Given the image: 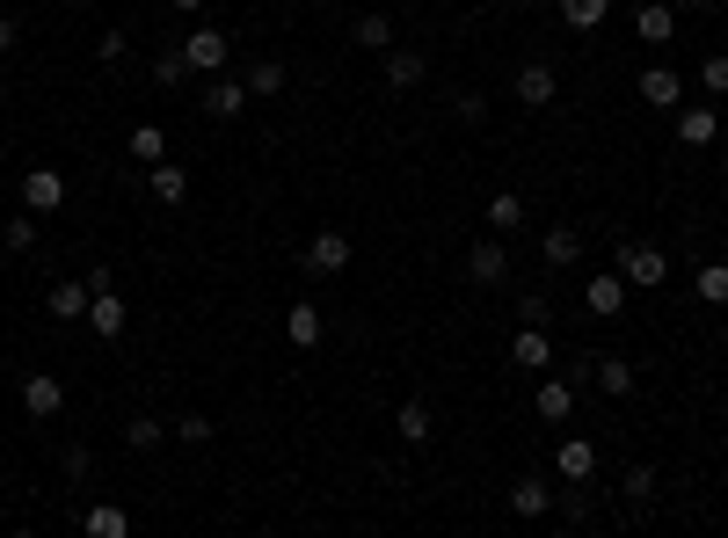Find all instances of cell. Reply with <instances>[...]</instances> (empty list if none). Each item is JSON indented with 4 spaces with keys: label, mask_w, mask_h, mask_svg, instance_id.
Listing matches in <instances>:
<instances>
[{
    "label": "cell",
    "mask_w": 728,
    "mask_h": 538,
    "mask_svg": "<svg viewBox=\"0 0 728 538\" xmlns=\"http://www.w3.org/2000/svg\"><path fill=\"white\" fill-rule=\"evenodd\" d=\"M620 277H626V292H663L670 255H663V247H648V241H626V247H620Z\"/></svg>",
    "instance_id": "6da1fadb"
},
{
    "label": "cell",
    "mask_w": 728,
    "mask_h": 538,
    "mask_svg": "<svg viewBox=\"0 0 728 538\" xmlns=\"http://www.w3.org/2000/svg\"><path fill=\"white\" fill-rule=\"evenodd\" d=\"M583 306H590V320H620L626 313V277L620 270H597V277L583 284Z\"/></svg>",
    "instance_id": "7a4b0ae2"
},
{
    "label": "cell",
    "mask_w": 728,
    "mask_h": 538,
    "mask_svg": "<svg viewBox=\"0 0 728 538\" xmlns=\"http://www.w3.org/2000/svg\"><path fill=\"white\" fill-rule=\"evenodd\" d=\"M183 59H190V73H211V81H219V66L233 59V44H226V30H190L183 36Z\"/></svg>",
    "instance_id": "3957f363"
},
{
    "label": "cell",
    "mask_w": 728,
    "mask_h": 538,
    "mask_svg": "<svg viewBox=\"0 0 728 538\" xmlns=\"http://www.w3.org/2000/svg\"><path fill=\"white\" fill-rule=\"evenodd\" d=\"M59 204H66V175H59V168H30V175H22V211H30V219H37V211H59Z\"/></svg>",
    "instance_id": "277c9868"
},
{
    "label": "cell",
    "mask_w": 728,
    "mask_h": 538,
    "mask_svg": "<svg viewBox=\"0 0 728 538\" xmlns=\"http://www.w3.org/2000/svg\"><path fill=\"white\" fill-rule=\"evenodd\" d=\"M306 270H313V277H343V270H350V233H313V241H306Z\"/></svg>",
    "instance_id": "5b68a950"
},
{
    "label": "cell",
    "mask_w": 728,
    "mask_h": 538,
    "mask_svg": "<svg viewBox=\"0 0 728 538\" xmlns=\"http://www.w3.org/2000/svg\"><path fill=\"white\" fill-rule=\"evenodd\" d=\"M22 408H30L37 422H52L59 408H66V386H59L52 371H30V379H22Z\"/></svg>",
    "instance_id": "8992f818"
},
{
    "label": "cell",
    "mask_w": 728,
    "mask_h": 538,
    "mask_svg": "<svg viewBox=\"0 0 728 538\" xmlns=\"http://www.w3.org/2000/svg\"><path fill=\"white\" fill-rule=\"evenodd\" d=\"M510 365L547 371V365H554V335H547V328H518V335H510Z\"/></svg>",
    "instance_id": "52a82bcc"
},
{
    "label": "cell",
    "mask_w": 728,
    "mask_h": 538,
    "mask_svg": "<svg viewBox=\"0 0 728 538\" xmlns=\"http://www.w3.org/2000/svg\"><path fill=\"white\" fill-rule=\"evenodd\" d=\"M81 531L87 538H132V509H124V503H87Z\"/></svg>",
    "instance_id": "ba28073f"
},
{
    "label": "cell",
    "mask_w": 728,
    "mask_h": 538,
    "mask_svg": "<svg viewBox=\"0 0 728 538\" xmlns=\"http://www.w3.org/2000/svg\"><path fill=\"white\" fill-rule=\"evenodd\" d=\"M44 306H52L59 320H87V306H95V292H87V277H59Z\"/></svg>",
    "instance_id": "9c48e42d"
},
{
    "label": "cell",
    "mask_w": 728,
    "mask_h": 538,
    "mask_svg": "<svg viewBox=\"0 0 728 538\" xmlns=\"http://www.w3.org/2000/svg\"><path fill=\"white\" fill-rule=\"evenodd\" d=\"M124 320H132V306H124L117 292H95V306H87V328L103 335V342H117V335H124Z\"/></svg>",
    "instance_id": "30bf717a"
},
{
    "label": "cell",
    "mask_w": 728,
    "mask_h": 538,
    "mask_svg": "<svg viewBox=\"0 0 728 538\" xmlns=\"http://www.w3.org/2000/svg\"><path fill=\"white\" fill-rule=\"evenodd\" d=\"M554 466H561V481H590V473H597V444H590V436H569V444H554Z\"/></svg>",
    "instance_id": "8fae6325"
},
{
    "label": "cell",
    "mask_w": 728,
    "mask_h": 538,
    "mask_svg": "<svg viewBox=\"0 0 728 538\" xmlns=\"http://www.w3.org/2000/svg\"><path fill=\"white\" fill-rule=\"evenodd\" d=\"M634 36H648V44H670V36H677V8H670V0H642Z\"/></svg>",
    "instance_id": "7c38bea8"
},
{
    "label": "cell",
    "mask_w": 728,
    "mask_h": 538,
    "mask_svg": "<svg viewBox=\"0 0 728 538\" xmlns=\"http://www.w3.org/2000/svg\"><path fill=\"white\" fill-rule=\"evenodd\" d=\"M539 255H547V270H575V262H583V233H575V226H547Z\"/></svg>",
    "instance_id": "4fadbf2b"
},
{
    "label": "cell",
    "mask_w": 728,
    "mask_h": 538,
    "mask_svg": "<svg viewBox=\"0 0 728 538\" xmlns=\"http://www.w3.org/2000/svg\"><path fill=\"white\" fill-rule=\"evenodd\" d=\"M642 103L648 109H677V103H685V81H677L670 66H648L642 73Z\"/></svg>",
    "instance_id": "5bb4252c"
},
{
    "label": "cell",
    "mask_w": 728,
    "mask_h": 538,
    "mask_svg": "<svg viewBox=\"0 0 728 538\" xmlns=\"http://www.w3.org/2000/svg\"><path fill=\"white\" fill-rule=\"evenodd\" d=\"M248 103H256V95H248V81H211V87H205V109H211L219 124H226V117H241Z\"/></svg>",
    "instance_id": "9a60e30c"
},
{
    "label": "cell",
    "mask_w": 728,
    "mask_h": 538,
    "mask_svg": "<svg viewBox=\"0 0 728 538\" xmlns=\"http://www.w3.org/2000/svg\"><path fill=\"white\" fill-rule=\"evenodd\" d=\"M321 335H329V328H321V306H306V298H299V306L284 313V342H292V349H313Z\"/></svg>",
    "instance_id": "2e32d148"
},
{
    "label": "cell",
    "mask_w": 728,
    "mask_h": 538,
    "mask_svg": "<svg viewBox=\"0 0 728 538\" xmlns=\"http://www.w3.org/2000/svg\"><path fill=\"white\" fill-rule=\"evenodd\" d=\"M518 103L524 109H547V103H554V66H539V59H532V66H518Z\"/></svg>",
    "instance_id": "e0dca14e"
},
{
    "label": "cell",
    "mask_w": 728,
    "mask_h": 538,
    "mask_svg": "<svg viewBox=\"0 0 728 538\" xmlns=\"http://www.w3.org/2000/svg\"><path fill=\"white\" fill-rule=\"evenodd\" d=\"M467 270H474V284H503V277H510V255H503V241H474Z\"/></svg>",
    "instance_id": "ac0fdd59"
},
{
    "label": "cell",
    "mask_w": 728,
    "mask_h": 538,
    "mask_svg": "<svg viewBox=\"0 0 728 538\" xmlns=\"http://www.w3.org/2000/svg\"><path fill=\"white\" fill-rule=\"evenodd\" d=\"M547 509H554V495H547V481H518V487H510V517L539 524Z\"/></svg>",
    "instance_id": "d6986e66"
},
{
    "label": "cell",
    "mask_w": 728,
    "mask_h": 538,
    "mask_svg": "<svg viewBox=\"0 0 728 538\" xmlns=\"http://www.w3.org/2000/svg\"><path fill=\"white\" fill-rule=\"evenodd\" d=\"M524 219H532V211H524L518 190H496V197H488V226H496V233H518Z\"/></svg>",
    "instance_id": "ffe728a7"
},
{
    "label": "cell",
    "mask_w": 728,
    "mask_h": 538,
    "mask_svg": "<svg viewBox=\"0 0 728 538\" xmlns=\"http://www.w3.org/2000/svg\"><path fill=\"white\" fill-rule=\"evenodd\" d=\"M677 146H714V109H677Z\"/></svg>",
    "instance_id": "44dd1931"
},
{
    "label": "cell",
    "mask_w": 728,
    "mask_h": 538,
    "mask_svg": "<svg viewBox=\"0 0 728 538\" xmlns=\"http://www.w3.org/2000/svg\"><path fill=\"white\" fill-rule=\"evenodd\" d=\"M132 160L160 168V160H168V131H160V124H132Z\"/></svg>",
    "instance_id": "7402d4cb"
},
{
    "label": "cell",
    "mask_w": 728,
    "mask_h": 538,
    "mask_svg": "<svg viewBox=\"0 0 728 538\" xmlns=\"http://www.w3.org/2000/svg\"><path fill=\"white\" fill-rule=\"evenodd\" d=\"M575 415V393L561 379H539V422H569Z\"/></svg>",
    "instance_id": "603a6c76"
},
{
    "label": "cell",
    "mask_w": 728,
    "mask_h": 538,
    "mask_svg": "<svg viewBox=\"0 0 728 538\" xmlns=\"http://www.w3.org/2000/svg\"><path fill=\"white\" fill-rule=\"evenodd\" d=\"M605 15H612V0H561V22L569 30H605Z\"/></svg>",
    "instance_id": "cb8c5ba5"
},
{
    "label": "cell",
    "mask_w": 728,
    "mask_h": 538,
    "mask_svg": "<svg viewBox=\"0 0 728 538\" xmlns=\"http://www.w3.org/2000/svg\"><path fill=\"white\" fill-rule=\"evenodd\" d=\"M394 430H401V436H408V444H430V430H437V422H430V408H423V400H401V415H394Z\"/></svg>",
    "instance_id": "d4e9b609"
},
{
    "label": "cell",
    "mask_w": 728,
    "mask_h": 538,
    "mask_svg": "<svg viewBox=\"0 0 728 538\" xmlns=\"http://www.w3.org/2000/svg\"><path fill=\"white\" fill-rule=\"evenodd\" d=\"M597 393L626 400V393H634V365H626V357H605V365H597Z\"/></svg>",
    "instance_id": "484cf974"
},
{
    "label": "cell",
    "mask_w": 728,
    "mask_h": 538,
    "mask_svg": "<svg viewBox=\"0 0 728 538\" xmlns=\"http://www.w3.org/2000/svg\"><path fill=\"white\" fill-rule=\"evenodd\" d=\"M154 197H160V204H183V197H190V175L175 168V160H160V168H154Z\"/></svg>",
    "instance_id": "4316f807"
},
{
    "label": "cell",
    "mask_w": 728,
    "mask_h": 538,
    "mask_svg": "<svg viewBox=\"0 0 728 538\" xmlns=\"http://www.w3.org/2000/svg\"><path fill=\"white\" fill-rule=\"evenodd\" d=\"M423 81V52H386V87H416Z\"/></svg>",
    "instance_id": "83f0119b"
},
{
    "label": "cell",
    "mask_w": 728,
    "mask_h": 538,
    "mask_svg": "<svg viewBox=\"0 0 728 538\" xmlns=\"http://www.w3.org/2000/svg\"><path fill=\"white\" fill-rule=\"evenodd\" d=\"M693 292L707 298V306H728V262H707V270L693 277Z\"/></svg>",
    "instance_id": "f1b7e54d"
},
{
    "label": "cell",
    "mask_w": 728,
    "mask_h": 538,
    "mask_svg": "<svg viewBox=\"0 0 728 538\" xmlns=\"http://www.w3.org/2000/svg\"><path fill=\"white\" fill-rule=\"evenodd\" d=\"M357 44H364V52H394V22H386V15H357Z\"/></svg>",
    "instance_id": "f546056e"
},
{
    "label": "cell",
    "mask_w": 728,
    "mask_h": 538,
    "mask_svg": "<svg viewBox=\"0 0 728 538\" xmlns=\"http://www.w3.org/2000/svg\"><path fill=\"white\" fill-rule=\"evenodd\" d=\"M278 87H284L278 59H256V66H248V95H278Z\"/></svg>",
    "instance_id": "4dcf8cb0"
},
{
    "label": "cell",
    "mask_w": 728,
    "mask_h": 538,
    "mask_svg": "<svg viewBox=\"0 0 728 538\" xmlns=\"http://www.w3.org/2000/svg\"><path fill=\"white\" fill-rule=\"evenodd\" d=\"M183 73H190V59H183V44H168V52L154 59V81L160 87H183Z\"/></svg>",
    "instance_id": "1f68e13d"
},
{
    "label": "cell",
    "mask_w": 728,
    "mask_h": 538,
    "mask_svg": "<svg viewBox=\"0 0 728 538\" xmlns=\"http://www.w3.org/2000/svg\"><path fill=\"white\" fill-rule=\"evenodd\" d=\"M124 444H132V452H154V444H160V422L154 415H132V422H124Z\"/></svg>",
    "instance_id": "d6a6232c"
},
{
    "label": "cell",
    "mask_w": 728,
    "mask_h": 538,
    "mask_svg": "<svg viewBox=\"0 0 728 538\" xmlns=\"http://www.w3.org/2000/svg\"><path fill=\"white\" fill-rule=\"evenodd\" d=\"M0 241L15 247V255H30V247H37V219H30V211H22V219H8V233H0Z\"/></svg>",
    "instance_id": "836d02e7"
},
{
    "label": "cell",
    "mask_w": 728,
    "mask_h": 538,
    "mask_svg": "<svg viewBox=\"0 0 728 538\" xmlns=\"http://www.w3.org/2000/svg\"><path fill=\"white\" fill-rule=\"evenodd\" d=\"M699 81H707V95H728V52H714L707 66H699Z\"/></svg>",
    "instance_id": "e575fe53"
},
{
    "label": "cell",
    "mask_w": 728,
    "mask_h": 538,
    "mask_svg": "<svg viewBox=\"0 0 728 538\" xmlns=\"http://www.w3.org/2000/svg\"><path fill=\"white\" fill-rule=\"evenodd\" d=\"M626 495L648 503V495H656V466H626Z\"/></svg>",
    "instance_id": "d590c367"
},
{
    "label": "cell",
    "mask_w": 728,
    "mask_h": 538,
    "mask_svg": "<svg viewBox=\"0 0 728 538\" xmlns=\"http://www.w3.org/2000/svg\"><path fill=\"white\" fill-rule=\"evenodd\" d=\"M175 436H183V444H211V415H183Z\"/></svg>",
    "instance_id": "8d00e7d4"
},
{
    "label": "cell",
    "mask_w": 728,
    "mask_h": 538,
    "mask_svg": "<svg viewBox=\"0 0 728 538\" xmlns=\"http://www.w3.org/2000/svg\"><path fill=\"white\" fill-rule=\"evenodd\" d=\"M87 466H95V458H87L81 444H66V452H59V473H66V481H87Z\"/></svg>",
    "instance_id": "74e56055"
},
{
    "label": "cell",
    "mask_w": 728,
    "mask_h": 538,
    "mask_svg": "<svg viewBox=\"0 0 728 538\" xmlns=\"http://www.w3.org/2000/svg\"><path fill=\"white\" fill-rule=\"evenodd\" d=\"M95 59H103V66H117V59H124V30H103V36H95Z\"/></svg>",
    "instance_id": "f35d334b"
},
{
    "label": "cell",
    "mask_w": 728,
    "mask_h": 538,
    "mask_svg": "<svg viewBox=\"0 0 728 538\" xmlns=\"http://www.w3.org/2000/svg\"><path fill=\"white\" fill-rule=\"evenodd\" d=\"M451 109H459V124H488V103H481V95H459Z\"/></svg>",
    "instance_id": "ab89813d"
},
{
    "label": "cell",
    "mask_w": 728,
    "mask_h": 538,
    "mask_svg": "<svg viewBox=\"0 0 728 538\" xmlns=\"http://www.w3.org/2000/svg\"><path fill=\"white\" fill-rule=\"evenodd\" d=\"M15 36H22V30H15V15H0V59L15 52Z\"/></svg>",
    "instance_id": "60d3db41"
},
{
    "label": "cell",
    "mask_w": 728,
    "mask_h": 538,
    "mask_svg": "<svg viewBox=\"0 0 728 538\" xmlns=\"http://www.w3.org/2000/svg\"><path fill=\"white\" fill-rule=\"evenodd\" d=\"M168 8H183V15H197V8H205V0H168Z\"/></svg>",
    "instance_id": "b9f144b4"
},
{
    "label": "cell",
    "mask_w": 728,
    "mask_h": 538,
    "mask_svg": "<svg viewBox=\"0 0 728 538\" xmlns=\"http://www.w3.org/2000/svg\"><path fill=\"white\" fill-rule=\"evenodd\" d=\"M677 8H714V0H677Z\"/></svg>",
    "instance_id": "7bdbcfd3"
},
{
    "label": "cell",
    "mask_w": 728,
    "mask_h": 538,
    "mask_svg": "<svg viewBox=\"0 0 728 538\" xmlns=\"http://www.w3.org/2000/svg\"><path fill=\"white\" fill-rule=\"evenodd\" d=\"M510 8H532V0H510Z\"/></svg>",
    "instance_id": "ee69618b"
},
{
    "label": "cell",
    "mask_w": 728,
    "mask_h": 538,
    "mask_svg": "<svg viewBox=\"0 0 728 538\" xmlns=\"http://www.w3.org/2000/svg\"><path fill=\"white\" fill-rule=\"evenodd\" d=\"M66 8H87V0H66Z\"/></svg>",
    "instance_id": "f6af8a7d"
}]
</instances>
